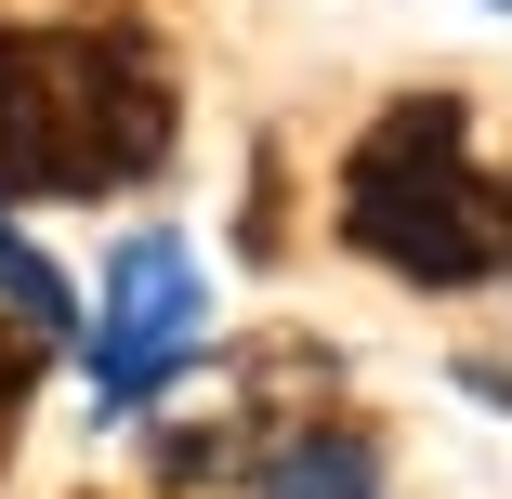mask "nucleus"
<instances>
[{"instance_id": "423d86ee", "label": "nucleus", "mask_w": 512, "mask_h": 499, "mask_svg": "<svg viewBox=\"0 0 512 499\" xmlns=\"http://www.w3.org/2000/svg\"><path fill=\"white\" fill-rule=\"evenodd\" d=\"M40 355H53V342H40V329H27L14 303H0V460H14V434H27V394H40Z\"/></svg>"}, {"instance_id": "39448f33", "label": "nucleus", "mask_w": 512, "mask_h": 499, "mask_svg": "<svg viewBox=\"0 0 512 499\" xmlns=\"http://www.w3.org/2000/svg\"><path fill=\"white\" fill-rule=\"evenodd\" d=\"M0 303H14L40 342H66V329H79V289H66V263H53V250H27L14 224H0Z\"/></svg>"}, {"instance_id": "f03ea898", "label": "nucleus", "mask_w": 512, "mask_h": 499, "mask_svg": "<svg viewBox=\"0 0 512 499\" xmlns=\"http://www.w3.org/2000/svg\"><path fill=\"white\" fill-rule=\"evenodd\" d=\"M460 92H407V106H381L342 158V237L368 263H394L407 289H473L512 263V211L499 184L460 158Z\"/></svg>"}, {"instance_id": "0eeeda50", "label": "nucleus", "mask_w": 512, "mask_h": 499, "mask_svg": "<svg viewBox=\"0 0 512 499\" xmlns=\"http://www.w3.org/2000/svg\"><path fill=\"white\" fill-rule=\"evenodd\" d=\"M499 14H512V0H499Z\"/></svg>"}, {"instance_id": "20e7f679", "label": "nucleus", "mask_w": 512, "mask_h": 499, "mask_svg": "<svg viewBox=\"0 0 512 499\" xmlns=\"http://www.w3.org/2000/svg\"><path fill=\"white\" fill-rule=\"evenodd\" d=\"M250 499H381V447L355 421H302L289 447L250 460Z\"/></svg>"}, {"instance_id": "6e6552de", "label": "nucleus", "mask_w": 512, "mask_h": 499, "mask_svg": "<svg viewBox=\"0 0 512 499\" xmlns=\"http://www.w3.org/2000/svg\"><path fill=\"white\" fill-rule=\"evenodd\" d=\"M499 211H512V197H499Z\"/></svg>"}, {"instance_id": "7ed1b4c3", "label": "nucleus", "mask_w": 512, "mask_h": 499, "mask_svg": "<svg viewBox=\"0 0 512 499\" xmlns=\"http://www.w3.org/2000/svg\"><path fill=\"white\" fill-rule=\"evenodd\" d=\"M184 355H197V263H184V237H119V263H106V316H92V381H106V408L119 421H145L158 394L184 381Z\"/></svg>"}, {"instance_id": "f257e3e1", "label": "nucleus", "mask_w": 512, "mask_h": 499, "mask_svg": "<svg viewBox=\"0 0 512 499\" xmlns=\"http://www.w3.org/2000/svg\"><path fill=\"white\" fill-rule=\"evenodd\" d=\"M171 132L184 106L145 27H0V197H119Z\"/></svg>"}]
</instances>
